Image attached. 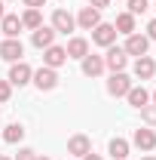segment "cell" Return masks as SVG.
Instances as JSON below:
<instances>
[{
    "label": "cell",
    "instance_id": "cell-1",
    "mask_svg": "<svg viewBox=\"0 0 156 160\" xmlns=\"http://www.w3.org/2000/svg\"><path fill=\"white\" fill-rule=\"evenodd\" d=\"M92 43H95V46H104V49L113 46V43H117V28L107 25V22L95 25V28H92Z\"/></svg>",
    "mask_w": 156,
    "mask_h": 160
},
{
    "label": "cell",
    "instance_id": "cell-2",
    "mask_svg": "<svg viewBox=\"0 0 156 160\" xmlns=\"http://www.w3.org/2000/svg\"><path fill=\"white\" fill-rule=\"evenodd\" d=\"M31 80L37 83L40 92H43V89L49 92V89H55V86H58V74H55V68H46V65H43L40 71H34V77H31Z\"/></svg>",
    "mask_w": 156,
    "mask_h": 160
},
{
    "label": "cell",
    "instance_id": "cell-3",
    "mask_svg": "<svg viewBox=\"0 0 156 160\" xmlns=\"http://www.w3.org/2000/svg\"><path fill=\"white\" fill-rule=\"evenodd\" d=\"M129 89H132V80H129V74H126V71H113V74H110V80H107V92L119 99V96H126Z\"/></svg>",
    "mask_w": 156,
    "mask_h": 160
},
{
    "label": "cell",
    "instance_id": "cell-4",
    "mask_svg": "<svg viewBox=\"0 0 156 160\" xmlns=\"http://www.w3.org/2000/svg\"><path fill=\"white\" fill-rule=\"evenodd\" d=\"M126 65H129V56H126V49H122V46H107L104 68H110V71H126Z\"/></svg>",
    "mask_w": 156,
    "mask_h": 160
},
{
    "label": "cell",
    "instance_id": "cell-5",
    "mask_svg": "<svg viewBox=\"0 0 156 160\" xmlns=\"http://www.w3.org/2000/svg\"><path fill=\"white\" fill-rule=\"evenodd\" d=\"M31 77H34V71H31V65L28 62H12V68H9V83L12 86H25V83H31Z\"/></svg>",
    "mask_w": 156,
    "mask_h": 160
},
{
    "label": "cell",
    "instance_id": "cell-6",
    "mask_svg": "<svg viewBox=\"0 0 156 160\" xmlns=\"http://www.w3.org/2000/svg\"><path fill=\"white\" fill-rule=\"evenodd\" d=\"M21 56H25V46H21L19 37H6L3 43H0V59H6V62H21Z\"/></svg>",
    "mask_w": 156,
    "mask_h": 160
},
{
    "label": "cell",
    "instance_id": "cell-7",
    "mask_svg": "<svg viewBox=\"0 0 156 160\" xmlns=\"http://www.w3.org/2000/svg\"><path fill=\"white\" fill-rule=\"evenodd\" d=\"M147 46H150V40H147V34H129L126 37V56H147Z\"/></svg>",
    "mask_w": 156,
    "mask_h": 160
},
{
    "label": "cell",
    "instance_id": "cell-8",
    "mask_svg": "<svg viewBox=\"0 0 156 160\" xmlns=\"http://www.w3.org/2000/svg\"><path fill=\"white\" fill-rule=\"evenodd\" d=\"M52 28H55V34H67V31L77 28V19H74L67 9H55V12H52Z\"/></svg>",
    "mask_w": 156,
    "mask_h": 160
},
{
    "label": "cell",
    "instance_id": "cell-9",
    "mask_svg": "<svg viewBox=\"0 0 156 160\" xmlns=\"http://www.w3.org/2000/svg\"><path fill=\"white\" fill-rule=\"evenodd\" d=\"M64 62H67L64 46H55V43H52V46H46V49H43V65H46V68H61Z\"/></svg>",
    "mask_w": 156,
    "mask_h": 160
},
{
    "label": "cell",
    "instance_id": "cell-10",
    "mask_svg": "<svg viewBox=\"0 0 156 160\" xmlns=\"http://www.w3.org/2000/svg\"><path fill=\"white\" fill-rule=\"evenodd\" d=\"M77 25L83 28V31H92L95 25H101V9H95V6H83L77 16Z\"/></svg>",
    "mask_w": 156,
    "mask_h": 160
},
{
    "label": "cell",
    "instance_id": "cell-11",
    "mask_svg": "<svg viewBox=\"0 0 156 160\" xmlns=\"http://www.w3.org/2000/svg\"><path fill=\"white\" fill-rule=\"evenodd\" d=\"M31 43H34L37 49L52 46V43H55V28H52V25H40L37 31H34V37H31Z\"/></svg>",
    "mask_w": 156,
    "mask_h": 160
},
{
    "label": "cell",
    "instance_id": "cell-12",
    "mask_svg": "<svg viewBox=\"0 0 156 160\" xmlns=\"http://www.w3.org/2000/svg\"><path fill=\"white\" fill-rule=\"evenodd\" d=\"M64 52H67V59H86L89 56V40L86 37H71L67 46H64Z\"/></svg>",
    "mask_w": 156,
    "mask_h": 160
},
{
    "label": "cell",
    "instance_id": "cell-13",
    "mask_svg": "<svg viewBox=\"0 0 156 160\" xmlns=\"http://www.w3.org/2000/svg\"><path fill=\"white\" fill-rule=\"evenodd\" d=\"M89 151H92V142H89V136H83V132L71 136V142H67V154L83 157V154H89Z\"/></svg>",
    "mask_w": 156,
    "mask_h": 160
},
{
    "label": "cell",
    "instance_id": "cell-14",
    "mask_svg": "<svg viewBox=\"0 0 156 160\" xmlns=\"http://www.w3.org/2000/svg\"><path fill=\"white\" fill-rule=\"evenodd\" d=\"M141 148V151H153L156 148V132L150 129V126H141V129H135V139H132Z\"/></svg>",
    "mask_w": 156,
    "mask_h": 160
},
{
    "label": "cell",
    "instance_id": "cell-15",
    "mask_svg": "<svg viewBox=\"0 0 156 160\" xmlns=\"http://www.w3.org/2000/svg\"><path fill=\"white\" fill-rule=\"evenodd\" d=\"M156 74V62L150 59V56H141V59L135 62V77L138 80H150Z\"/></svg>",
    "mask_w": 156,
    "mask_h": 160
},
{
    "label": "cell",
    "instance_id": "cell-16",
    "mask_svg": "<svg viewBox=\"0 0 156 160\" xmlns=\"http://www.w3.org/2000/svg\"><path fill=\"white\" fill-rule=\"evenodd\" d=\"M126 99H129V105H132V108H138V111H141L144 105H150V92H147L144 86H132V89L126 92Z\"/></svg>",
    "mask_w": 156,
    "mask_h": 160
},
{
    "label": "cell",
    "instance_id": "cell-17",
    "mask_svg": "<svg viewBox=\"0 0 156 160\" xmlns=\"http://www.w3.org/2000/svg\"><path fill=\"white\" fill-rule=\"evenodd\" d=\"M80 62H83V74L86 77H98L104 71V59L101 56H86V59H80Z\"/></svg>",
    "mask_w": 156,
    "mask_h": 160
},
{
    "label": "cell",
    "instance_id": "cell-18",
    "mask_svg": "<svg viewBox=\"0 0 156 160\" xmlns=\"http://www.w3.org/2000/svg\"><path fill=\"white\" fill-rule=\"evenodd\" d=\"M0 28H3V34H6V37H19L21 19H19V16H3V19H0Z\"/></svg>",
    "mask_w": 156,
    "mask_h": 160
},
{
    "label": "cell",
    "instance_id": "cell-19",
    "mask_svg": "<svg viewBox=\"0 0 156 160\" xmlns=\"http://www.w3.org/2000/svg\"><path fill=\"white\" fill-rule=\"evenodd\" d=\"M113 28H117V34H126V37H129V34H135V16H132V12L117 16V25H113Z\"/></svg>",
    "mask_w": 156,
    "mask_h": 160
},
{
    "label": "cell",
    "instance_id": "cell-20",
    "mask_svg": "<svg viewBox=\"0 0 156 160\" xmlns=\"http://www.w3.org/2000/svg\"><path fill=\"white\" fill-rule=\"evenodd\" d=\"M0 136H3V142H9V145H19V142L25 139V126H21V123H9Z\"/></svg>",
    "mask_w": 156,
    "mask_h": 160
},
{
    "label": "cell",
    "instance_id": "cell-21",
    "mask_svg": "<svg viewBox=\"0 0 156 160\" xmlns=\"http://www.w3.org/2000/svg\"><path fill=\"white\" fill-rule=\"evenodd\" d=\"M110 157H113V160H126V157H129V142L119 139V136L110 139Z\"/></svg>",
    "mask_w": 156,
    "mask_h": 160
},
{
    "label": "cell",
    "instance_id": "cell-22",
    "mask_svg": "<svg viewBox=\"0 0 156 160\" xmlns=\"http://www.w3.org/2000/svg\"><path fill=\"white\" fill-rule=\"evenodd\" d=\"M40 25H43L40 9H25V16H21V28H31V31H37Z\"/></svg>",
    "mask_w": 156,
    "mask_h": 160
},
{
    "label": "cell",
    "instance_id": "cell-23",
    "mask_svg": "<svg viewBox=\"0 0 156 160\" xmlns=\"http://www.w3.org/2000/svg\"><path fill=\"white\" fill-rule=\"evenodd\" d=\"M141 120H144L147 126H156V105H144V108H141Z\"/></svg>",
    "mask_w": 156,
    "mask_h": 160
},
{
    "label": "cell",
    "instance_id": "cell-24",
    "mask_svg": "<svg viewBox=\"0 0 156 160\" xmlns=\"http://www.w3.org/2000/svg\"><path fill=\"white\" fill-rule=\"evenodd\" d=\"M147 9H150L147 0H129V12H132V16H144Z\"/></svg>",
    "mask_w": 156,
    "mask_h": 160
},
{
    "label": "cell",
    "instance_id": "cell-25",
    "mask_svg": "<svg viewBox=\"0 0 156 160\" xmlns=\"http://www.w3.org/2000/svg\"><path fill=\"white\" fill-rule=\"evenodd\" d=\"M9 96H12V83L9 80H0V102H6Z\"/></svg>",
    "mask_w": 156,
    "mask_h": 160
},
{
    "label": "cell",
    "instance_id": "cell-26",
    "mask_svg": "<svg viewBox=\"0 0 156 160\" xmlns=\"http://www.w3.org/2000/svg\"><path fill=\"white\" fill-rule=\"evenodd\" d=\"M34 157H37V151H31V148H21L16 154V160H34Z\"/></svg>",
    "mask_w": 156,
    "mask_h": 160
},
{
    "label": "cell",
    "instance_id": "cell-27",
    "mask_svg": "<svg viewBox=\"0 0 156 160\" xmlns=\"http://www.w3.org/2000/svg\"><path fill=\"white\" fill-rule=\"evenodd\" d=\"M21 3H25V6H28V9H40V6H43V3H46V0H21Z\"/></svg>",
    "mask_w": 156,
    "mask_h": 160
},
{
    "label": "cell",
    "instance_id": "cell-28",
    "mask_svg": "<svg viewBox=\"0 0 156 160\" xmlns=\"http://www.w3.org/2000/svg\"><path fill=\"white\" fill-rule=\"evenodd\" d=\"M147 40H156V19L147 25Z\"/></svg>",
    "mask_w": 156,
    "mask_h": 160
},
{
    "label": "cell",
    "instance_id": "cell-29",
    "mask_svg": "<svg viewBox=\"0 0 156 160\" xmlns=\"http://www.w3.org/2000/svg\"><path fill=\"white\" fill-rule=\"evenodd\" d=\"M89 6H95V9H104V6H110V0H92Z\"/></svg>",
    "mask_w": 156,
    "mask_h": 160
},
{
    "label": "cell",
    "instance_id": "cell-30",
    "mask_svg": "<svg viewBox=\"0 0 156 160\" xmlns=\"http://www.w3.org/2000/svg\"><path fill=\"white\" fill-rule=\"evenodd\" d=\"M83 160H101V157H98V154H92V151H89V154H83Z\"/></svg>",
    "mask_w": 156,
    "mask_h": 160
},
{
    "label": "cell",
    "instance_id": "cell-31",
    "mask_svg": "<svg viewBox=\"0 0 156 160\" xmlns=\"http://www.w3.org/2000/svg\"><path fill=\"white\" fill-rule=\"evenodd\" d=\"M3 16H6V9H3V0H0V19H3Z\"/></svg>",
    "mask_w": 156,
    "mask_h": 160
},
{
    "label": "cell",
    "instance_id": "cell-32",
    "mask_svg": "<svg viewBox=\"0 0 156 160\" xmlns=\"http://www.w3.org/2000/svg\"><path fill=\"white\" fill-rule=\"evenodd\" d=\"M34 160H49V157H46V154H37V157H34Z\"/></svg>",
    "mask_w": 156,
    "mask_h": 160
},
{
    "label": "cell",
    "instance_id": "cell-33",
    "mask_svg": "<svg viewBox=\"0 0 156 160\" xmlns=\"http://www.w3.org/2000/svg\"><path fill=\"white\" fill-rule=\"evenodd\" d=\"M153 105H156V89H153Z\"/></svg>",
    "mask_w": 156,
    "mask_h": 160
},
{
    "label": "cell",
    "instance_id": "cell-34",
    "mask_svg": "<svg viewBox=\"0 0 156 160\" xmlns=\"http://www.w3.org/2000/svg\"><path fill=\"white\" fill-rule=\"evenodd\" d=\"M144 160H156V157H144Z\"/></svg>",
    "mask_w": 156,
    "mask_h": 160
},
{
    "label": "cell",
    "instance_id": "cell-35",
    "mask_svg": "<svg viewBox=\"0 0 156 160\" xmlns=\"http://www.w3.org/2000/svg\"><path fill=\"white\" fill-rule=\"evenodd\" d=\"M0 160H9V157H0Z\"/></svg>",
    "mask_w": 156,
    "mask_h": 160
},
{
    "label": "cell",
    "instance_id": "cell-36",
    "mask_svg": "<svg viewBox=\"0 0 156 160\" xmlns=\"http://www.w3.org/2000/svg\"><path fill=\"white\" fill-rule=\"evenodd\" d=\"M0 139H3V136H0Z\"/></svg>",
    "mask_w": 156,
    "mask_h": 160
},
{
    "label": "cell",
    "instance_id": "cell-37",
    "mask_svg": "<svg viewBox=\"0 0 156 160\" xmlns=\"http://www.w3.org/2000/svg\"><path fill=\"white\" fill-rule=\"evenodd\" d=\"M3 3H6V0H3Z\"/></svg>",
    "mask_w": 156,
    "mask_h": 160
}]
</instances>
